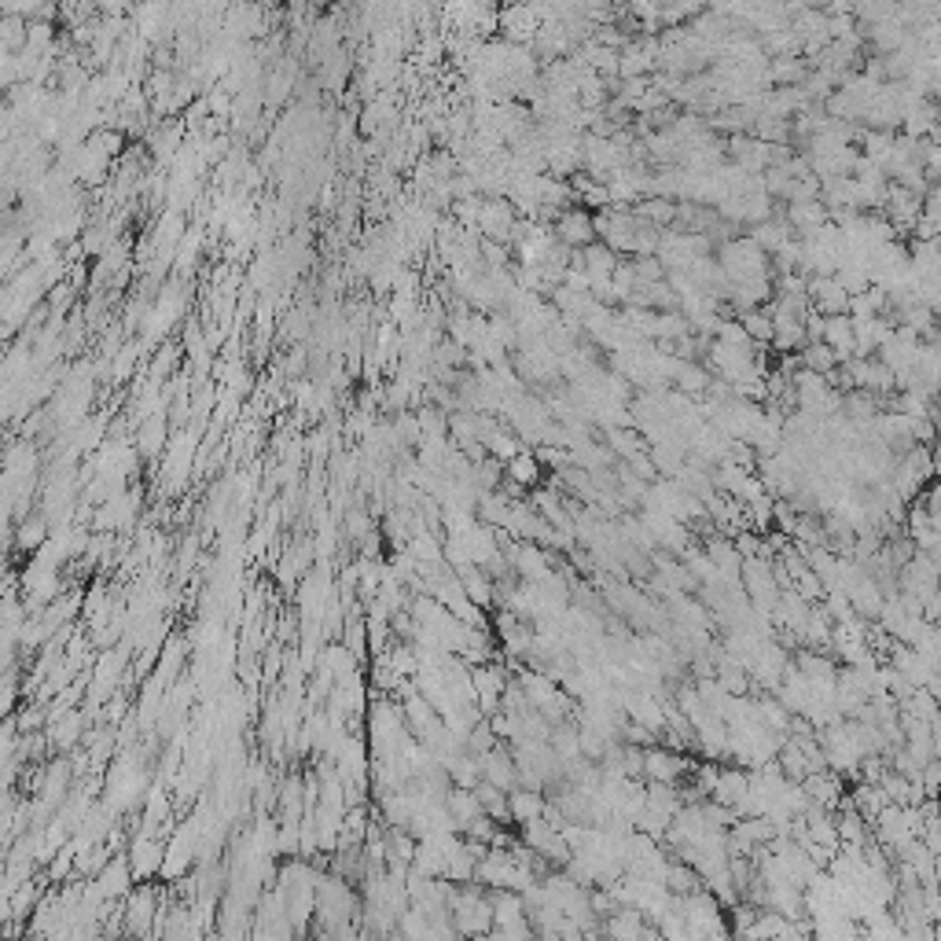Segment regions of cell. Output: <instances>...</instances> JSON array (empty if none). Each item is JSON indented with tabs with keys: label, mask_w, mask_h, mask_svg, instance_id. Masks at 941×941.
Masks as SVG:
<instances>
[{
	"label": "cell",
	"mask_w": 941,
	"mask_h": 941,
	"mask_svg": "<svg viewBox=\"0 0 941 941\" xmlns=\"http://www.w3.org/2000/svg\"><path fill=\"white\" fill-rule=\"evenodd\" d=\"M449 809H453V817H456V824H460V828H467L471 820L482 817V805H478V802H475V794L464 791V787L449 794Z\"/></svg>",
	"instance_id": "5b68a950"
},
{
	"label": "cell",
	"mask_w": 941,
	"mask_h": 941,
	"mask_svg": "<svg viewBox=\"0 0 941 941\" xmlns=\"http://www.w3.org/2000/svg\"><path fill=\"white\" fill-rule=\"evenodd\" d=\"M453 919L460 934H471V938H482L489 927H493V905L478 890H464V894L453 897Z\"/></svg>",
	"instance_id": "6da1fadb"
},
{
	"label": "cell",
	"mask_w": 941,
	"mask_h": 941,
	"mask_svg": "<svg viewBox=\"0 0 941 941\" xmlns=\"http://www.w3.org/2000/svg\"><path fill=\"white\" fill-rule=\"evenodd\" d=\"M835 353L824 346V342H805L802 353H798V368H805V372H817L828 379L831 372H835Z\"/></svg>",
	"instance_id": "3957f363"
},
{
	"label": "cell",
	"mask_w": 941,
	"mask_h": 941,
	"mask_svg": "<svg viewBox=\"0 0 941 941\" xmlns=\"http://www.w3.org/2000/svg\"><path fill=\"white\" fill-rule=\"evenodd\" d=\"M556 236H559V243H563V247L585 250L589 243H596L592 214H589V210H578V206L563 210V214L556 217Z\"/></svg>",
	"instance_id": "7a4b0ae2"
},
{
	"label": "cell",
	"mask_w": 941,
	"mask_h": 941,
	"mask_svg": "<svg viewBox=\"0 0 941 941\" xmlns=\"http://www.w3.org/2000/svg\"><path fill=\"white\" fill-rule=\"evenodd\" d=\"M504 478H511L515 486H522V489H530V486H537L541 482V464L533 460L526 449H522L519 456H511L508 464H504Z\"/></svg>",
	"instance_id": "277c9868"
}]
</instances>
